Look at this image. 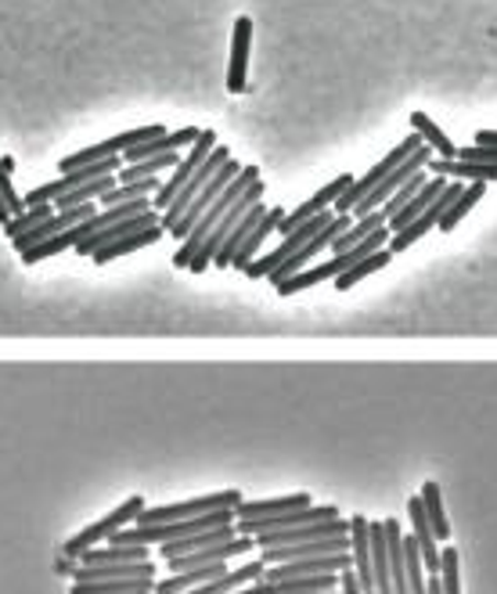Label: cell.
<instances>
[{"mask_svg":"<svg viewBox=\"0 0 497 594\" xmlns=\"http://www.w3.org/2000/svg\"><path fill=\"white\" fill-rule=\"evenodd\" d=\"M256 180H259V170H256V166H242V173L234 177V180H231V184H228L224 191H220V199H217L213 205H209L202 221L191 227V235H188L185 242H180V249L174 253V267H180V270H188V267H191L195 253L202 249V242H206L209 235H213V227H217L220 221H224V213H228L231 205H234V202H239V199L245 195L248 188L256 184Z\"/></svg>","mask_w":497,"mask_h":594,"instance_id":"1","label":"cell"},{"mask_svg":"<svg viewBox=\"0 0 497 594\" xmlns=\"http://www.w3.org/2000/svg\"><path fill=\"white\" fill-rule=\"evenodd\" d=\"M422 145H426V141H422V134H408V137H404L400 145H397L394 152H389V155H383V159H378L368 173H364V177H353V184L343 191V195H339V202L332 205V213H335V216H346V213H353V205L368 199L372 191H375L378 184H383V180H386L389 173H394L400 162H408L411 155H415L418 148H422Z\"/></svg>","mask_w":497,"mask_h":594,"instance_id":"2","label":"cell"},{"mask_svg":"<svg viewBox=\"0 0 497 594\" xmlns=\"http://www.w3.org/2000/svg\"><path fill=\"white\" fill-rule=\"evenodd\" d=\"M148 505H145V497L141 494H134V497H126L120 508H112L104 519H98V523H90V526H84L80 534L76 537H69L62 545V554L65 559H84V551H90L98 545V540H112V534H120V529H126L130 523H137L141 519V512H145Z\"/></svg>","mask_w":497,"mask_h":594,"instance_id":"3","label":"cell"},{"mask_svg":"<svg viewBox=\"0 0 497 594\" xmlns=\"http://www.w3.org/2000/svg\"><path fill=\"white\" fill-rule=\"evenodd\" d=\"M242 490H217V494H206V497H191V501H180V505H163V508H145L141 512V526H152V523H180V519H202L209 512H224V508H239L242 505Z\"/></svg>","mask_w":497,"mask_h":594,"instance_id":"4","label":"cell"},{"mask_svg":"<svg viewBox=\"0 0 497 594\" xmlns=\"http://www.w3.org/2000/svg\"><path fill=\"white\" fill-rule=\"evenodd\" d=\"M256 202H264V180H256V184L253 188H248L245 191V195L239 199V202H234L231 205V210L224 213V221H220L217 227H213V235H209L206 242H202V249L199 253H195V260H191V274H202V270L209 267V264H213L217 260V253L220 249H224V242H228V235H231V231H234V224H239L242 221V216L248 213V210H253V205Z\"/></svg>","mask_w":497,"mask_h":594,"instance_id":"5","label":"cell"},{"mask_svg":"<svg viewBox=\"0 0 497 594\" xmlns=\"http://www.w3.org/2000/svg\"><path fill=\"white\" fill-rule=\"evenodd\" d=\"M462 191H465V184H462V180H448V188L440 191V199H437L433 205H429V210H426L422 216H418V221H411L408 227H404V231H397V235L389 238V253H394V256H397V253H408L418 238H426L429 231H433V227H440L443 213H448L451 205L457 202V195H462Z\"/></svg>","mask_w":497,"mask_h":594,"instance_id":"6","label":"cell"},{"mask_svg":"<svg viewBox=\"0 0 497 594\" xmlns=\"http://www.w3.org/2000/svg\"><path fill=\"white\" fill-rule=\"evenodd\" d=\"M213 148H217V131H202V134H199V141H195V145L188 148L185 159L177 162V170L169 173V180L159 188V195L152 199L155 210H159V213H166V210H169V202H174V199L180 195V188H185L188 180L195 177V170H199V166L209 159V152H213Z\"/></svg>","mask_w":497,"mask_h":594,"instance_id":"7","label":"cell"},{"mask_svg":"<svg viewBox=\"0 0 497 594\" xmlns=\"http://www.w3.org/2000/svg\"><path fill=\"white\" fill-rule=\"evenodd\" d=\"M231 159H234V155H231V148H228V145H217L213 152H209V159L199 166V170H195V177L188 180L185 188H180V195H177L174 202H169V210L163 213V227H166V231H174V224L180 221V216H185L188 205H191L195 199H199V191H202V188L209 184V180H213V177L220 173V166L231 162Z\"/></svg>","mask_w":497,"mask_h":594,"instance_id":"8","label":"cell"},{"mask_svg":"<svg viewBox=\"0 0 497 594\" xmlns=\"http://www.w3.org/2000/svg\"><path fill=\"white\" fill-rule=\"evenodd\" d=\"M433 155H437V152L429 148V145H422V148H418V152L411 155L408 162H400L397 170L389 173V177L383 180V184H378V188L372 191L368 199L353 205V216H368V213H375V210H383V205H386L389 199H394L397 191H400L404 184H408V180H411V177H415L418 170H426V166H429V159H433Z\"/></svg>","mask_w":497,"mask_h":594,"instance_id":"9","label":"cell"},{"mask_svg":"<svg viewBox=\"0 0 497 594\" xmlns=\"http://www.w3.org/2000/svg\"><path fill=\"white\" fill-rule=\"evenodd\" d=\"M353 221H357V216H353V213H346V216H335V221H332L329 227H324V231H318V235H313V238L303 245V249H299V253H292L289 260H285L278 270H274V274H270L267 281H270L274 289H278L285 278H292V274H299V270H307L313 256H318V253H324V249H332V242H335L339 235H343V231H350V224H353Z\"/></svg>","mask_w":497,"mask_h":594,"instance_id":"10","label":"cell"},{"mask_svg":"<svg viewBox=\"0 0 497 594\" xmlns=\"http://www.w3.org/2000/svg\"><path fill=\"white\" fill-rule=\"evenodd\" d=\"M239 173H242V162H239V159H231V162H224V166H220V173H217V177L209 180V184L199 191V199H195V202L188 205V210H185V216H180V221L174 224V231H169V235L185 242V238L191 235V227L199 224L202 216H206V210H209V205H213V202L220 199V191H224V188H228L231 180L239 177Z\"/></svg>","mask_w":497,"mask_h":594,"instance_id":"11","label":"cell"},{"mask_svg":"<svg viewBox=\"0 0 497 594\" xmlns=\"http://www.w3.org/2000/svg\"><path fill=\"white\" fill-rule=\"evenodd\" d=\"M350 184H353V177H350V173H339V177L329 180V184H324L321 191H313V195H310L303 205H296L292 213H285V221L278 224V231H281V235H292V231H296L299 224L313 221V216H318V213H324V210H329V205H335L339 195H343V191H346Z\"/></svg>","mask_w":497,"mask_h":594,"instance_id":"12","label":"cell"},{"mask_svg":"<svg viewBox=\"0 0 497 594\" xmlns=\"http://www.w3.org/2000/svg\"><path fill=\"white\" fill-rule=\"evenodd\" d=\"M248 51H253V19H234L231 33V58H228V90L231 94H245L248 90Z\"/></svg>","mask_w":497,"mask_h":594,"instance_id":"13","label":"cell"},{"mask_svg":"<svg viewBox=\"0 0 497 594\" xmlns=\"http://www.w3.org/2000/svg\"><path fill=\"white\" fill-rule=\"evenodd\" d=\"M353 565V554L350 551H339V554H318V559H299V562H281V565H267V576L270 584L278 580H292V576H318V573H343Z\"/></svg>","mask_w":497,"mask_h":594,"instance_id":"14","label":"cell"},{"mask_svg":"<svg viewBox=\"0 0 497 594\" xmlns=\"http://www.w3.org/2000/svg\"><path fill=\"white\" fill-rule=\"evenodd\" d=\"M339 551H350V537H321V540H303V545L267 548V551H259V559L267 565H281V562L318 559V554H339Z\"/></svg>","mask_w":497,"mask_h":594,"instance_id":"15","label":"cell"},{"mask_svg":"<svg viewBox=\"0 0 497 594\" xmlns=\"http://www.w3.org/2000/svg\"><path fill=\"white\" fill-rule=\"evenodd\" d=\"M155 224H163V213H159V210L137 213V216H130V221H120V224H112V227L95 231V235H90L87 242L76 245V253H80V256H95L98 249H104V245H112V242H120V238H126V235H134V231L155 227Z\"/></svg>","mask_w":497,"mask_h":594,"instance_id":"16","label":"cell"},{"mask_svg":"<svg viewBox=\"0 0 497 594\" xmlns=\"http://www.w3.org/2000/svg\"><path fill=\"white\" fill-rule=\"evenodd\" d=\"M408 519H411V534L418 540V548H422V559H426V570L429 573H440V540L433 534V523H429V515H426V505H422V497H411L408 501Z\"/></svg>","mask_w":497,"mask_h":594,"instance_id":"17","label":"cell"},{"mask_svg":"<svg viewBox=\"0 0 497 594\" xmlns=\"http://www.w3.org/2000/svg\"><path fill=\"white\" fill-rule=\"evenodd\" d=\"M313 501L310 494H285V497H267V501H242L234 508V519L245 523V519H270V515H281V512H296V508H310Z\"/></svg>","mask_w":497,"mask_h":594,"instance_id":"18","label":"cell"},{"mask_svg":"<svg viewBox=\"0 0 497 594\" xmlns=\"http://www.w3.org/2000/svg\"><path fill=\"white\" fill-rule=\"evenodd\" d=\"M429 173H437V177H451V180H468V184H473V180H483V184H487V180H497V166H490V162H465V159H429V166H426Z\"/></svg>","mask_w":497,"mask_h":594,"instance_id":"19","label":"cell"},{"mask_svg":"<svg viewBox=\"0 0 497 594\" xmlns=\"http://www.w3.org/2000/svg\"><path fill=\"white\" fill-rule=\"evenodd\" d=\"M73 584L87 580H126V576H155V565L148 562H120V565H73Z\"/></svg>","mask_w":497,"mask_h":594,"instance_id":"20","label":"cell"},{"mask_svg":"<svg viewBox=\"0 0 497 594\" xmlns=\"http://www.w3.org/2000/svg\"><path fill=\"white\" fill-rule=\"evenodd\" d=\"M281 221H285V210H281V205H270V210L264 213V221L256 224V231H253V235H248V238L242 242V249L234 253L231 267H234V270H242V274H245V267L256 260L259 245L267 242V235H270V231H278V224H281Z\"/></svg>","mask_w":497,"mask_h":594,"instance_id":"21","label":"cell"},{"mask_svg":"<svg viewBox=\"0 0 497 594\" xmlns=\"http://www.w3.org/2000/svg\"><path fill=\"white\" fill-rule=\"evenodd\" d=\"M166 235V227L163 224H155V227H145V231H134V235H126L120 242H112V245H104V249H98L90 260H95L98 267L104 264H112V260H120V256H130V253H137V249H145V245H155Z\"/></svg>","mask_w":497,"mask_h":594,"instance_id":"22","label":"cell"},{"mask_svg":"<svg viewBox=\"0 0 497 594\" xmlns=\"http://www.w3.org/2000/svg\"><path fill=\"white\" fill-rule=\"evenodd\" d=\"M87 235H90V231H87V221H84V224H76V227H69V231H62V235H55V238L33 245V249H25V253H22V264L33 267V264L51 260V256H58V253H65V249H76V245H80Z\"/></svg>","mask_w":497,"mask_h":594,"instance_id":"23","label":"cell"},{"mask_svg":"<svg viewBox=\"0 0 497 594\" xmlns=\"http://www.w3.org/2000/svg\"><path fill=\"white\" fill-rule=\"evenodd\" d=\"M443 188H448V177H429V180H426V188L418 191V195H415L408 205H404V210L394 216V221H389V231H394V235H397V231H404L411 221H418V216H422V213L429 210V205H433V202L440 199V191H443Z\"/></svg>","mask_w":497,"mask_h":594,"instance_id":"24","label":"cell"},{"mask_svg":"<svg viewBox=\"0 0 497 594\" xmlns=\"http://www.w3.org/2000/svg\"><path fill=\"white\" fill-rule=\"evenodd\" d=\"M155 576H126V580H87L73 584L69 594H152Z\"/></svg>","mask_w":497,"mask_h":594,"instance_id":"25","label":"cell"},{"mask_svg":"<svg viewBox=\"0 0 497 594\" xmlns=\"http://www.w3.org/2000/svg\"><path fill=\"white\" fill-rule=\"evenodd\" d=\"M264 213H267V205L264 202H256L253 205V210H248L245 216H242V221L239 224H234V231H231V235H228V242H224V249H220L217 253V260H213V267H231V260H234V253H239L242 249V242L248 238V235H253V231H256V224L259 221H264Z\"/></svg>","mask_w":497,"mask_h":594,"instance_id":"26","label":"cell"},{"mask_svg":"<svg viewBox=\"0 0 497 594\" xmlns=\"http://www.w3.org/2000/svg\"><path fill=\"white\" fill-rule=\"evenodd\" d=\"M152 551L145 545H109L84 551L80 565H120V562H148Z\"/></svg>","mask_w":497,"mask_h":594,"instance_id":"27","label":"cell"},{"mask_svg":"<svg viewBox=\"0 0 497 594\" xmlns=\"http://www.w3.org/2000/svg\"><path fill=\"white\" fill-rule=\"evenodd\" d=\"M408 120H411V126H415V134H422L426 145L437 152V159H457V145L440 131L433 120H429L426 112H411Z\"/></svg>","mask_w":497,"mask_h":594,"instance_id":"28","label":"cell"},{"mask_svg":"<svg viewBox=\"0 0 497 594\" xmlns=\"http://www.w3.org/2000/svg\"><path fill=\"white\" fill-rule=\"evenodd\" d=\"M389 224V216L383 213V210H375V213H368V216H357V221L350 224V231H343L335 242H332V253L339 256V253H346V249H353L357 242H364L368 235H375L378 227H386Z\"/></svg>","mask_w":497,"mask_h":594,"instance_id":"29","label":"cell"},{"mask_svg":"<svg viewBox=\"0 0 497 594\" xmlns=\"http://www.w3.org/2000/svg\"><path fill=\"white\" fill-rule=\"evenodd\" d=\"M389 260H394V253H389V245H386V249H378V253H372V256H364V260H357L350 270H343V274L335 278V289H339V292H350L353 285H357V281L372 278L375 270H383Z\"/></svg>","mask_w":497,"mask_h":594,"instance_id":"30","label":"cell"},{"mask_svg":"<svg viewBox=\"0 0 497 594\" xmlns=\"http://www.w3.org/2000/svg\"><path fill=\"white\" fill-rule=\"evenodd\" d=\"M422 505H426V515H429V523H433V534L440 545H448L451 540V523H448V512H443V497H440V486L437 480H426L422 483Z\"/></svg>","mask_w":497,"mask_h":594,"instance_id":"31","label":"cell"},{"mask_svg":"<svg viewBox=\"0 0 497 594\" xmlns=\"http://www.w3.org/2000/svg\"><path fill=\"white\" fill-rule=\"evenodd\" d=\"M404 570H408V584H411V594H426V580H429V570H426L422 548H418L415 534H404Z\"/></svg>","mask_w":497,"mask_h":594,"instance_id":"32","label":"cell"},{"mask_svg":"<svg viewBox=\"0 0 497 594\" xmlns=\"http://www.w3.org/2000/svg\"><path fill=\"white\" fill-rule=\"evenodd\" d=\"M483 191H487V184H483V180H473V184H465V191H462V195H457V202L451 205L448 213H443L440 231H454L457 224H462L465 216L473 213V205L483 199Z\"/></svg>","mask_w":497,"mask_h":594,"instance_id":"33","label":"cell"},{"mask_svg":"<svg viewBox=\"0 0 497 594\" xmlns=\"http://www.w3.org/2000/svg\"><path fill=\"white\" fill-rule=\"evenodd\" d=\"M47 216H55V205H33V210H25V213H19V216H11L8 221V238L15 242L19 235H25V231H33L36 224H44Z\"/></svg>","mask_w":497,"mask_h":594,"instance_id":"34","label":"cell"},{"mask_svg":"<svg viewBox=\"0 0 497 594\" xmlns=\"http://www.w3.org/2000/svg\"><path fill=\"white\" fill-rule=\"evenodd\" d=\"M11 170H15V159H11V155H0V195H4L8 210L19 216V213H25V202L15 191V184H11Z\"/></svg>","mask_w":497,"mask_h":594,"instance_id":"35","label":"cell"},{"mask_svg":"<svg viewBox=\"0 0 497 594\" xmlns=\"http://www.w3.org/2000/svg\"><path fill=\"white\" fill-rule=\"evenodd\" d=\"M426 180H429V173H426V170H418V173H415V177L408 180V184H404V188L397 191V195H394V199H389V202L383 205V213L389 216V221H394V216H397V213L404 210V205H408V202H411V199L418 195V191L426 188Z\"/></svg>","mask_w":497,"mask_h":594,"instance_id":"36","label":"cell"},{"mask_svg":"<svg viewBox=\"0 0 497 594\" xmlns=\"http://www.w3.org/2000/svg\"><path fill=\"white\" fill-rule=\"evenodd\" d=\"M440 580H443V594H462V573H457V570H462V565H457V551L448 545V548H443L440 551Z\"/></svg>","mask_w":497,"mask_h":594,"instance_id":"37","label":"cell"},{"mask_svg":"<svg viewBox=\"0 0 497 594\" xmlns=\"http://www.w3.org/2000/svg\"><path fill=\"white\" fill-rule=\"evenodd\" d=\"M339 591H343V594H364V591H361L357 573H353V565H350V570L339 573Z\"/></svg>","mask_w":497,"mask_h":594,"instance_id":"38","label":"cell"},{"mask_svg":"<svg viewBox=\"0 0 497 594\" xmlns=\"http://www.w3.org/2000/svg\"><path fill=\"white\" fill-rule=\"evenodd\" d=\"M476 145H497V131H479L476 134Z\"/></svg>","mask_w":497,"mask_h":594,"instance_id":"39","label":"cell"},{"mask_svg":"<svg viewBox=\"0 0 497 594\" xmlns=\"http://www.w3.org/2000/svg\"><path fill=\"white\" fill-rule=\"evenodd\" d=\"M11 216H15V213H11V210H8V202H4V195H0V227H8V221H11Z\"/></svg>","mask_w":497,"mask_h":594,"instance_id":"40","label":"cell"},{"mask_svg":"<svg viewBox=\"0 0 497 594\" xmlns=\"http://www.w3.org/2000/svg\"><path fill=\"white\" fill-rule=\"evenodd\" d=\"M310 594H343V591H310Z\"/></svg>","mask_w":497,"mask_h":594,"instance_id":"41","label":"cell"}]
</instances>
